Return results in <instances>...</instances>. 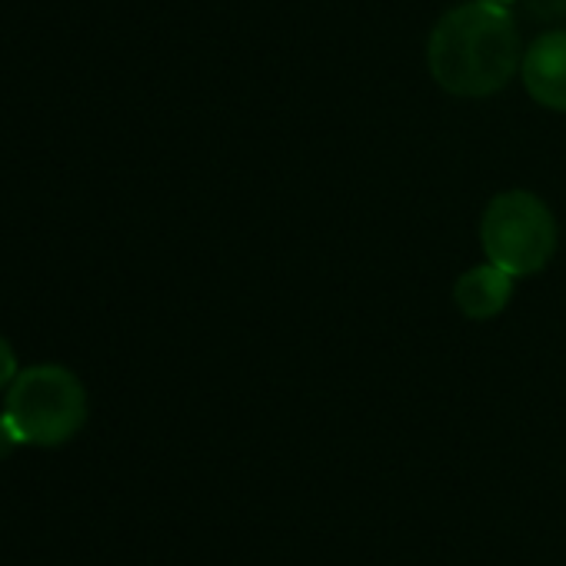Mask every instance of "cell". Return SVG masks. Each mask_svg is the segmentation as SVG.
Segmentation results:
<instances>
[{
  "instance_id": "cell-3",
  "label": "cell",
  "mask_w": 566,
  "mask_h": 566,
  "mask_svg": "<svg viewBox=\"0 0 566 566\" xmlns=\"http://www.w3.org/2000/svg\"><path fill=\"white\" fill-rule=\"evenodd\" d=\"M480 243L490 263L510 276L543 273L556 253L559 227L553 210L530 190L496 193L480 217Z\"/></svg>"
},
{
  "instance_id": "cell-2",
  "label": "cell",
  "mask_w": 566,
  "mask_h": 566,
  "mask_svg": "<svg viewBox=\"0 0 566 566\" xmlns=\"http://www.w3.org/2000/svg\"><path fill=\"white\" fill-rule=\"evenodd\" d=\"M4 417L28 447H61L87 423V390L61 364H38L8 387Z\"/></svg>"
},
{
  "instance_id": "cell-6",
  "label": "cell",
  "mask_w": 566,
  "mask_h": 566,
  "mask_svg": "<svg viewBox=\"0 0 566 566\" xmlns=\"http://www.w3.org/2000/svg\"><path fill=\"white\" fill-rule=\"evenodd\" d=\"M14 377H18V354L4 337H0V390L11 387Z\"/></svg>"
},
{
  "instance_id": "cell-8",
  "label": "cell",
  "mask_w": 566,
  "mask_h": 566,
  "mask_svg": "<svg viewBox=\"0 0 566 566\" xmlns=\"http://www.w3.org/2000/svg\"><path fill=\"white\" fill-rule=\"evenodd\" d=\"M496 4H506L510 8V4H516V0H496Z\"/></svg>"
},
{
  "instance_id": "cell-5",
  "label": "cell",
  "mask_w": 566,
  "mask_h": 566,
  "mask_svg": "<svg viewBox=\"0 0 566 566\" xmlns=\"http://www.w3.org/2000/svg\"><path fill=\"white\" fill-rule=\"evenodd\" d=\"M513 280L506 270H500L496 263H476L470 266L453 287V301L460 307V314L467 321H493L510 307L513 297Z\"/></svg>"
},
{
  "instance_id": "cell-1",
  "label": "cell",
  "mask_w": 566,
  "mask_h": 566,
  "mask_svg": "<svg viewBox=\"0 0 566 566\" xmlns=\"http://www.w3.org/2000/svg\"><path fill=\"white\" fill-rule=\"evenodd\" d=\"M523 51L516 21L496 0H467L447 11L427 41V67L453 97H493L520 71Z\"/></svg>"
},
{
  "instance_id": "cell-7",
  "label": "cell",
  "mask_w": 566,
  "mask_h": 566,
  "mask_svg": "<svg viewBox=\"0 0 566 566\" xmlns=\"http://www.w3.org/2000/svg\"><path fill=\"white\" fill-rule=\"evenodd\" d=\"M21 447V437H18V430L11 427V420L0 413V457H11L14 450Z\"/></svg>"
},
{
  "instance_id": "cell-4",
  "label": "cell",
  "mask_w": 566,
  "mask_h": 566,
  "mask_svg": "<svg viewBox=\"0 0 566 566\" xmlns=\"http://www.w3.org/2000/svg\"><path fill=\"white\" fill-rule=\"evenodd\" d=\"M526 94L556 114H566V31L539 34L520 61Z\"/></svg>"
}]
</instances>
